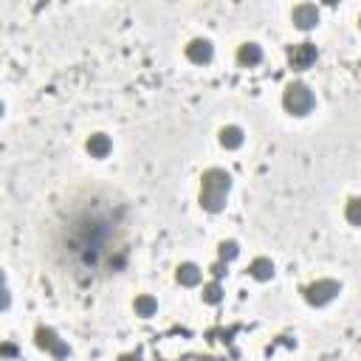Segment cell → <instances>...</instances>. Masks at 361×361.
<instances>
[{"instance_id": "obj_19", "label": "cell", "mask_w": 361, "mask_h": 361, "mask_svg": "<svg viewBox=\"0 0 361 361\" xmlns=\"http://www.w3.org/2000/svg\"><path fill=\"white\" fill-rule=\"evenodd\" d=\"M358 29H361V15H358Z\"/></svg>"}, {"instance_id": "obj_10", "label": "cell", "mask_w": 361, "mask_h": 361, "mask_svg": "<svg viewBox=\"0 0 361 361\" xmlns=\"http://www.w3.org/2000/svg\"><path fill=\"white\" fill-rule=\"evenodd\" d=\"M200 280H203V271H200L198 263H181L175 268V282L184 285V288H198Z\"/></svg>"}, {"instance_id": "obj_2", "label": "cell", "mask_w": 361, "mask_h": 361, "mask_svg": "<svg viewBox=\"0 0 361 361\" xmlns=\"http://www.w3.org/2000/svg\"><path fill=\"white\" fill-rule=\"evenodd\" d=\"M282 108L291 113V116H307L314 108H316V96L314 90L302 85V82H291L282 93Z\"/></svg>"}, {"instance_id": "obj_1", "label": "cell", "mask_w": 361, "mask_h": 361, "mask_svg": "<svg viewBox=\"0 0 361 361\" xmlns=\"http://www.w3.org/2000/svg\"><path fill=\"white\" fill-rule=\"evenodd\" d=\"M229 192H232V175L220 167H212L200 175V195H198V203L203 212H223L226 209V200H229Z\"/></svg>"}, {"instance_id": "obj_18", "label": "cell", "mask_w": 361, "mask_h": 361, "mask_svg": "<svg viewBox=\"0 0 361 361\" xmlns=\"http://www.w3.org/2000/svg\"><path fill=\"white\" fill-rule=\"evenodd\" d=\"M116 361H141V358H138V353H125V355H119Z\"/></svg>"}, {"instance_id": "obj_8", "label": "cell", "mask_w": 361, "mask_h": 361, "mask_svg": "<svg viewBox=\"0 0 361 361\" xmlns=\"http://www.w3.org/2000/svg\"><path fill=\"white\" fill-rule=\"evenodd\" d=\"M85 150H88V156L90 159H108L111 156V150H113V141H111V136L108 133H93V136H88L85 138Z\"/></svg>"}, {"instance_id": "obj_5", "label": "cell", "mask_w": 361, "mask_h": 361, "mask_svg": "<svg viewBox=\"0 0 361 361\" xmlns=\"http://www.w3.org/2000/svg\"><path fill=\"white\" fill-rule=\"evenodd\" d=\"M316 57H319V51L314 42H296L288 48V63L294 71H307L316 63Z\"/></svg>"}, {"instance_id": "obj_17", "label": "cell", "mask_w": 361, "mask_h": 361, "mask_svg": "<svg viewBox=\"0 0 361 361\" xmlns=\"http://www.w3.org/2000/svg\"><path fill=\"white\" fill-rule=\"evenodd\" d=\"M209 274H212V277H215V280L220 282V280H223V277L229 274V263H223V260H218V263H212V266H209Z\"/></svg>"}, {"instance_id": "obj_15", "label": "cell", "mask_w": 361, "mask_h": 361, "mask_svg": "<svg viewBox=\"0 0 361 361\" xmlns=\"http://www.w3.org/2000/svg\"><path fill=\"white\" fill-rule=\"evenodd\" d=\"M237 257H240V243L237 240H220L218 243V260L232 263V260H237Z\"/></svg>"}, {"instance_id": "obj_4", "label": "cell", "mask_w": 361, "mask_h": 361, "mask_svg": "<svg viewBox=\"0 0 361 361\" xmlns=\"http://www.w3.org/2000/svg\"><path fill=\"white\" fill-rule=\"evenodd\" d=\"M34 344H37L40 350H45L51 358H57V361H65V358L71 355L68 342L60 339V333H57L54 328H45V325H40V328L34 330Z\"/></svg>"}, {"instance_id": "obj_14", "label": "cell", "mask_w": 361, "mask_h": 361, "mask_svg": "<svg viewBox=\"0 0 361 361\" xmlns=\"http://www.w3.org/2000/svg\"><path fill=\"white\" fill-rule=\"evenodd\" d=\"M200 296H203V302H206V305H220V302H223V285H220L218 280L206 282V285H203V291H200Z\"/></svg>"}, {"instance_id": "obj_7", "label": "cell", "mask_w": 361, "mask_h": 361, "mask_svg": "<svg viewBox=\"0 0 361 361\" xmlns=\"http://www.w3.org/2000/svg\"><path fill=\"white\" fill-rule=\"evenodd\" d=\"M291 20H294V26L299 31H311V29L319 26V9L314 3H299V6H294Z\"/></svg>"}, {"instance_id": "obj_13", "label": "cell", "mask_w": 361, "mask_h": 361, "mask_svg": "<svg viewBox=\"0 0 361 361\" xmlns=\"http://www.w3.org/2000/svg\"><path fill=\"white\" fill-rule=\"evenodd\" d=\"M218 141H220V147H226V150H240L243 141H246V133H243V127H237V125H226V127H220Z\"/></svg>"}, {"instance_id": "obj_16", "label": "cell", "mask_w": 361, "mask_h": 361, "mask_svg": "<svg viewBox=\"0 0 361 361\" xmlns=\"http://www.w3.org/2000/svg\"><path fill=\"white\" fill-rule=\"evenodd\" d=\"M344 218H347L350 226H358V229H361V195H355V198H350V200L344 203Z\"/></svg>"}, {"instance_id": "obj_6", "label": "cell", "mask_w": 361, "mask_h": 361, "mask_svg": "<svg viewBox=\"0 0 361 361\" xmlns=\"http://www.w3.org/2000/svg\"><path fill=\"white\" fill-rule=\"evenodd\" d=\"M184 51H186V60L195 63V65H209L212 57H215V45H212V40H206V37L189 40Z\"/></svg>"}, {"instance_id": "obj_11", "label": "cell", "mask_w": 361, "mask_h": 361, "mask_svg": "<svg viewBox=\"0 0 361 361\" xmlns=\"http://www.w3.org/2000/svg\"><path fill=\"white\" fill-rule=\"evenodd\" d=\"M248 274L257 282H268V280H274L277 266H274V260H268V257H254V260L248 263Z\"/></svg>"}, {"instance_id": "obj_12", "label": "cell", "mask_w": 361, "mask_h": 361, "mask_svg": "<svg viewBox=\"0 0 361 361\" xmlns=\"http://www.w3.org/2000/svg\"><path fill=\"white\" fill-rule=\"evenodd\" d=\"M133 311H136V316H141V319H152L159 314V299L152 296V294H138L136 299H133Z\"/></svg>"}, {"instance_id": "obj_9", "label": "cell", "mask_w": 361, "mask_h": 361, "mask_svg": "<svg viewBox=\"0 0 361 361\" xmlns=\"http://www.w3.org/2000/svg\"><path fill=\"white\" fill-rule=\"evenodd\" d=\"M263 48L257 45V42H243L240 48H237V63H240V68H257L263 63Z\"/></svg>"}, {"instance_id": "obj_3", "label": "cell", "mask_w": 361, "mask_h": 361, "mask_svg": "<svg viewBox=\"0 0 361 361\" xmlns=\"http://www.w3.org/2000/svg\"><path fill=\"white\" fill-rule=\"evenodd\" d=\"M339 294H342V282H339V280H330V277L314 280L311 285H305V288H302L305 302H307V305H314V307H325V305H330Z\"/></svg>"}]
</instances>
